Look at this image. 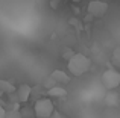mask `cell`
Returning <instances> with one entry per match:
<instances>
[{
	"instance_id": "2",
	"label": "cell",
	"mask_w": 120,
	"mask_h": 118,
	"mask_svg": "<svg viewBox=\"0 0 120 118\" xmlns=\"http://www.w3.org/2000/svg\"><path fill=\"white\" fill-rule=\"evenodd\" d=\"M53 111L55 108L50 98H38L34 104V112H35V117L38 118H49Z\"/></svg>"
},
{
	"instance_id": "4",
	"label": "cell",
	"mask_w": 120,
	"mask_h": 118,
	"mask_svg": "<svg viewBox=\"0 0 120 118\" xmlns=\"http://www.w3.org/2000/svg\"><path fill=\"white\" fill-rule=\"evenodd\" d=\"M88 14L91 17H103L108 11V3L100 2V0H91L88 3Z\"/></svg>"
},
{
	"instance_id": "13",
	"label": "cell",
	"mask_w": 120,
	"mask_h": 118,
	"mask_svg": "<svg viewBox=\"0 0 120 118\" xmlns=\"http://www.w3.org/2000/svg\"><path fill=\"white\" fill-rule=\"evenodd\" d=\"M49 118H65V117L62 115L61 112H58V111H53V112H52V115H50Z\"/></svg>"
},
{
	"instance_id": "11",
	"label": "cell",
	"mask_w": 120,
	"mask_h": 118,
	"mask_svg": "<svg viewBox=\"0 0 120 118\" xmlns=\"http://www.w3.org/2000/svg\"><path fill=\"white\" fill-rule=\"evenodd\" d=\"M20 112H21V117H23V118H34V117H35L34 109H29V108H23Z\"/></svg>"
},
{
	"instance_id": "3",
	"label": "cell",
	"mask_w": 120,
	"mask_h": 118,
	"mask_svg": "<svg viewBox=\"0 0 120 118\" xmlns=\"http://www.w3.org/2000/svg\"><path fill=\"white\" fill-rule=\"evenodd\" d=\"M100 80H102V85L106 91L116 89V88H119V85H120V73L116 71V70H112V68H109V70L103 71Z\"/></svg>"
},
{
	"instance_id": "8",
	"label": "cell",
	"mask_w": 120,
	"mask_h": 118,
	"mask_svg": "<svg viewBox=\"0 0 120 118\" xmlns=\"http://www.w3.org/2000/svg\"><path fill=\"white\" fill-rule=\"evenodd\" d=\"M47 94H49L50 97H65V95H67V91H65V88L59 86V83H58V85H55V86H52V88H49Z\"/></svg>"
},
{
	"instance_id": "5",
	"label": "cell",
	"mask_w": 120,
	"mask_h": 118,
	"mask_svg": "<svg viewBox=\"0 0 120 118\" xmlns=\"http://www.w3.org/2000/svg\"><path fill=\"white\" fill-rule=\"evenodd\" d=\"M30 94H32V88H30L27 83H23V85H20L15 89V95H17V98H18V103H26V101L29 100Z\"/></svg>"
},
{
	"instance_id": "15",
	"label": "cell",
	"mask_w": 120,
	"mask_h": 118,
	"mask_svg": "<svg viewBox=\"0 0 120 118\" xmlns=\"http://www.w3.org/2000/svg\"><path fill=\"white\" fill-rule=\"evenodd\" d=\"M73 2H81V0H73Z\"/></svg>"
},
{
	"instance_id": "10",
	"label": "cell",
	"mask_w": 120,
	"mask_h": 118,
	"mask_svg": "<svg viewBox=\"0 0 120 118\" xmlns=\"http://www.w3.org/2000/svg\"><path fill=\"white\" fill-rule=\"evenodd\" d=\"M5 118H23V117H21V112L18 109H11V111H6Z\"/></svg>"
},
{
	"instance_id": "7",
	"label": "cell",
	"mask_w": 120,
	"mask_h": 118,
	"mask_svg": "<svg viewBox=\"0 0 120 118\" xmlns=\"http://www.w3.org/2000/svg\"><path fill=\"white\" fill-rule=\"evenodd\" d=\"M50 76L56 80V83H68L70 82V76H68L67 73H64V71H61V70H55Z\"/></svg>"
},
{
	"instance_id": "9",
	"label": "cell",
	"mask_w": 120,
	"mask_h": 118,
	"mask_svg": "<svg viewBox=\"0 0 120 118\" xmlns=\"http://www.w3.org/2000/svg\"><path fill=\"white\" fill-rule=\"evenodd\" d=\"M15 86L12 85L11 82L5 79H0V92H5V94H11V92H15Z\"/></svg>"
},
{
	"instance_id": "6",
	"label": "cell",
	"mask_w": 120,
	"mask_h": 118,
	"mask_svg": "<svg viewBox=\"0 0 120 118\" xmlns=\"http://www.w3.org/2000/svg\"><path fill=\"white\" fill-rule=\"evenodd\" d=\"M105 103L106 106H111V108H116L120 104V95L119 92H116L114 89H109L105 95Z\"/></svg>"
},
{
	"instance_id": "12",
	"label": "cell",
	"mask_w": 120,
	"mask_h": 118,
	"mask_svg": "<svg viewBox=\"0 0 120 118\" xmlns=\"http://www.w3.org/2000/svg\"><path fill=\"white\" fill-rule=\"evenodd\" d=\"M55 85H58V83H56V80L53 79L52 76H50V77H47V80H44V86H46L47 89H49V88H52V86H55Z\"/></svg>"
},
{
	"instance_id": "1",
	"label": "cell",
	"mask_w": 120,
	"mask_h": 118,
	"mask_svg": "<svg viewBox=\"0 0 120 118\" xmlns=\"http://www.w3.org/2000/svg\"><path fill=\"white\" fill-rule=\"evenodd\" d=\"M91 67V61L82 53H75L73 56L67 61V68L70 74L73 76H82L85 74Z\"/></svg>"
},
{
	"instance_id": "14",
	"label": "cell",
	"mask_w": 120,
	"mask_h": 118,
	"mask_svg": "<svg viewBox=\"0 0 120 118\" xmlns=\"http://www.w3.org/2000/svg\"><path fill=\"white\" fill-rule=\"evenodd\" d=\"M5 115H6V109L0 104V118H5Z\"/></svg>"
}]
</instances>
